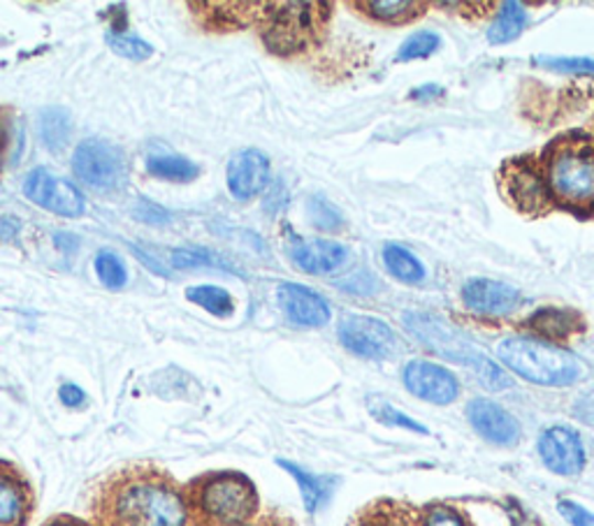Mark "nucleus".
<instances>
[{
    "label": "nucleus",
    "instance_id": "c85d7f7f",
    "mask_svg": "<svg viewBox=\"0 0 594 526\" xmlns=\"http://www.w3.org/2000/svg\"><path fill=\"white\" fill-rule=\"evenodd\" d=\"M365 8L369 10V14L384 21H407L415 17L423 6L411 3V0H371Z\"/></svg>",
    "mask_w": 594,
    "mask_h": 526
},
{
    "label": "nucleus",
    "instance_id": "9d476101",
    "mask_svg": "<svg viewBox=\"0 0 594 526\" xmlns=\"http://www.w3.org/2000/svg\"><path fill=\"white\" fill-rule=\"evenodd\" d=\"M314 3H283L270 19L268 26V44L277 52H293L310 40L316 21Z\"/></svg>",
    "mask_w": 594,
    "mask_h": 526
},
{
    "label": "nucleus",
    "instance_id": "39448f33",
    "mask_svg": "<svg viewBox=\"0 0 594 526\" xmlns=\"http://www.w3.org/2000/svg\"><path fill=\"white\" fill-rule=\"evenodd\" d=\"M258 506L253 485L239 473H222L207 477L197 492V508L214 526L247 524Z\"/></svg>",
    "mask_w": 594,
    "mask_h": 526
},
{
    "label": "nucleus",
    "instance_id": "58836bf2",
    "mask_svg": "<svg viewBox=\"0 0 594 526\" xmlns=\"http://www.w3.org/2000/svg\"><path fill=\"white\" fill-rule=\"evenodd\" d=\"M21 225L12 216H0V241H14L19 237Z\"/></svg>",
    "mask_w": 594,
    "mask_h": 526
},
{
    "label": "nucleus",
    "instance_id": "a878e982",
    "mask_svg": "<svg viewBox=\"0 0 594 526\" xmlns=\"http://www.w3.org/2000/svg\"><path fill=\"white\" fill-rule=\"evenodd\" d=\"M147 170L159 176V179H170V181H191L197 176V165L191 163L188 158L182 155H153L147 160Z\"/></svg>",
    "mask_w": 594,
    "mask_h": 526
},
{
    "label": "nucleus",
    "instance_id": "ea45409f",
    "mask_svg": "<svg viewBox=\"0 0 594 526\" xmlns=\"http://www.w3.org/2000/svg\"><path fill=\"white\" fill-rule=\"evenodd\" d=\"M442 94H444L442 86H436V84H425V86H421V88H415L413 94H411V98L428 100V98H436V96H442Z\"/></svg>",
    "mask_w": 594,
    "mask_h": 526
},
{
    "label": "nucleus",
    "instance_id": "5701e85b",
    "mask_svg": "<svg viewBox=\"0 0 594 526\" xmlns=\"http://www.w3.org/2000/svg\"><path fill=\"white\" fill-rule=\"evenodd\" d=\"M71 130H73L71 114L65 109L52 107L40 114V137L47 149L61 151L71 140Z\"/></svg>",
    "mask_w": 594,
    "mask_h": 526
},
{
    "label": "nucleus",
    "instance_id": "b1692460",
    "mask_svg": "<svg viewBox=\"0 0 594 526\" xmlns=\"http://www.w3.org/2000/svg\"><path fill=\"white\" fill-rule=\"evenodd\" d=\"M367 410L371 414L374 420H379L386 427H398V429H407L413 433H428V427H423L418 420H413L411 416L402 414L400 408H395L392 404H388L381 397H367Z\"/></svg>",
    "mask_w": 594,
    "mask_h": 526
},
{
    "label": "nucleus",
    "instance_id": "2f4dec72",
    "mask_svg": "<svg viewBox=\"0 0 594 526\" xmlns=\"http://www.w3.org/2000/svg\"><path fill=\"white\" fill-rule=\"evenodd\" d=\"M310 216H312V223L318 227V230H325V233L339 230L342 223H344V216L335 207V204L327 202L325 197H318V195L310 200Z\"/></svg>",
    "mask_w": 594,
    "mask_h": 526
},
{
    "label": "nucleus",
    "instance_id": "6ab92c4d",
    "mask_svg": "<svg viewBox=\"0 0 594 526\" xmlns=\"http://www.w3.org/2000/svg\"><path fill=\"white\" fill-rule=\"evenodd\" d=\"M509 193L514 200L525 207L527 212H537L541 204L546 202V191L541 179L534 174V170L525 165H514L511 176H509Z\"/></svg>",
    "mask_w": 594,
    "mask_h": 526
},
{
    "label": "nucleus",
    "instance_id": "f704fd0d",
    "mask_svg": "<svg viewBox=\"0 0 594 526\" xmlns=\"http://www.w3.org/2000/svg\"><path fill=\"white\" fill-rule=\"evenodd\" d=\"M558 513L571 524V526H594V513L583 508L581 503L562 498L558 501Z\"/></svg>",
    "mask_w": 594,
    "mask_h": 526
},
{
    "label": "nucleus",
    "instance_id": "2eb2a0df",
    "mask_svg": "<svg viewBox=\"0 0 594 526\" xmlns=\"http://www.w3.org/2000/svg\"><path fill=\"white\" fill-rule=\"evenodd\" d=\"M462 302L480 315H506L520 304V292L501 281L472 279L462 288Z\"/></svg>",
    "mask_w": 594,
    "mask_h": 526
},
{
    "label": "nucleus",
    "instance_id": "0eeeda50",
    "mask_svg": "<svg viewBox=\"0 0 594 526\" xmlns=\"http://www.w3.org/2000/svg\"><path fill=\"white\" fill-rule=\"evenodd\" d=\"M339 341L346 351L367 359H384L395 348L392 330L379 318L348 315L339 323Z\"/></svg>",
    "mask_w": 594,
    "mask_h": 526
},
{
    "label": "nucleus",
    "instance_id": "20e7f679",
    "mask_svg": "<svg viewBox=\"0 0 594 526\" xmlns=\"http://www.w3.org/2000/svg\"><path fill=\"white\" fill-rule=\"evenodd\" d=\"M548 189L569 207H594V142L555 144L548 158Z\"/></svg>",
    "mask_w": 594,
    "mask_h": 526
},
{
    "label": "nucleus",
    "instance_id": "423d86ee",
    "mask_svg": "<svg viewBox=\"0 0 594 526\" xmlns=\"http://www.w3.org/2000/svg\"><path fill=\"white\" fill-rule=\"evenodd\" d=\"M73 170L84 184L100 191H117L128 179V160L117 144L86 140L75 151Z\"/></svg>",
    "mask_w": 594,
    "mask_h": 526
},
{
    "label": "nucleus",
    "instance_id": "c9c22d12",
    "mask_svg": "<svg viewBox=\"0 0 594 526\" xmlns=\"http://www.w3.org/2000/svg\"><path fill=\"white\" fill-rule=\"evenodd\" d=\"M17 151L19 147L14 142V124L6 111H0V168H3L8 158H14Z\"/></svg>",
    "mask_w": 594,
    "mask_h": 526
},
{
    "label": "nucleus",
    "instance_id": "79ce46f5",
    "mask_svg": "<svg viewBox=\"0 0 594 526\" xmlns=\"http://www.w3.org/2000/svg\"><path fill=\"white\" fill-rule=\"evenodd\" d=\"M239 526H256V524H249V522H247V524H239Z\"/></svg>",
    "mask_w": 594,
    "mask_h": 526
},
{
    "label": "nucleus",
    "instance_id": "412c9836",
    "mask_svg": "<svg viewBox=\"0 0 594 526\" xmlns=\"http://www.w3.org/2000/svg\"><path fill=\"white\" fill-rule=\"evenodd\" d=\"M527 21H530V14H527L525 6L522 3H516V0H506V3L501 6L497 19L493 21V26L488 31V40L493 44H506L516 40L525 26Z\"/></svg>",
    "mask_w": 594,
    "mask_h": 526
},
{
    "label": "nucleus",
    "instance_id": "f8f14e48",
    "mask_svg": "<svg viewBox=\"0 0 594 526\" xmlns=\"http://www.w3.org/2000/svg\"><path fill=\"white\" fill-rule=\"evenodd\" d=\"M467 418L480 437L495 446H516L520 439L518 420L497 401L472 399L467 404Z\"/></svg>",
    "mask_w": 594,
    "mask_h": 526
},
{
    "label": "nucleus",
    "instance_id": "1a4fd4ad",
    "mask_svg": "<svg viewBox=\"0 0 594 526\" xmlns=\"http://www.w3.org/2000/svg\"><path fill=\"white\" fill-rule=\"evenodd\" d=\"M402 380L413 397L428 404L449 406L460 395L457 378L446 367H442V364L434 362L425 359L409 362L402 372Z\"/></svg>",
    "mask_w": 594,
    "mask_h": 526
},
{
    "label": "nucleus",
    "instance_id": "9b49d317",
    "mask_svg": "<svg viewBox=\"0 0 594 526\" xmlns=\"http://www.w3.org/2000/svg\"><path fill=\"white\" fill-rule=\"evenodd\" d=\"M539 457L548 471L579 475L585 469V448L579 433L569 427H550L539 439Z\"/></svg>",
    "mask_w": 594,
    "mask_h": 526
},
{
    "label": "nucleus",
    "instance_id": "aec40b11",
    "mask_svg": "<svg viewBox=\"0 0 594 526\" xmlns=\"http://www.w3.org/2000/svg\"><path fill=\"white\" fill-rule=\"evenodd\" d=\"M527 325L548 339H566L571 332L581 330V318L579 313L564 309H539L527 320Z\"/></svg>",
    "mask_w": 594,
    "mask_h": 526
},
{
    "label": "nucleus",
    "instance_id": "ddd939ff",
    "mask_svg": "<svg viewBox=\"0 0 594 526\" xmlns=\"http://www.w3.org/2000/svg\"><path fill=\"white\" fill-rule=\"evenodd\" d=\"M226 176L237 200H251L270 184V160L258 149H245L230 158Z\"/></svg>",
    "mask_w": 594,
    "mask_h": 526
},
{
    "label": "nucleus",
    "instance_id": "6e6552de",
    "mask_svg": "<svg viewBox=\"0 0 594 526\" xmlns=\"http://www.w3.org/2000/svg\"><path fill=\"white\" fill-rule=\"evenodd\" d=\"M31 202L56 216L77 218L84 212V195L71 181H65L47 170H33L24 186Z\"/></svg>",
    "mask_w": 594,
    "mask_h": 526
},
{
    "label": "nucleus",
    "instance_id": "f3484780",
    "mask_svg": "<svg viewBox=\"0 0 594 526\" xmlns=\"http://www.w3.org/2000/svg\"><path fill=\"white\" fill-rule=\"evenodd\" d=\"M29 513V487L14 471L0 466V526H24Z\"/></svg>",
    "mask_w": 594,
    "mask_h": 526
},
{
    "label": "nucleus",
    "instance_id": "dca6fc26",
    "mask_svg": "<svg viewBox=\"0 0 594 526\" xmlns=\"http://www.w3.org/2000/svg\"><path fill=\"white\" fill-rule=\"evenodd\" d=\"M289 254H291V260L302 271L314 273V277L339 269L346 260V248L339 241H330V239L293 237Z\"/></svg>",
    "mask_w": 594,
    "mask_h": 526
},
{
    "label": "nucleus",
    "instance_id": "72a5a7b5",
    "mask_svg": "<svg viewBox=\"0 0 594 526\" xmlns=\"http://www.w3.org/2000/svg\"><path fill=\"white\" fill-rule=\"evenodd\" d=\"M421 526H467L465 517L449 506H430L423 513Z\"/></svg>",
    "mask_w": 594,
    "mask_h": 526
},
{
    "label": "nucleus",
    "instance_id": "7ed1b4c3",
    "mask_svg": "<svg viewBox=\"0 0 594 526\" xmlns=\"http://www.w3.org/2000/svg\"><path fill=\"white\" fill-rule=\"evenodd\" d=\"M407 328L411 334L421 339L430 351L444 355L449 359H457L460 364H467V367L474 369L476 378L486 385L488 390L497 393V390H506V387L511 385L504 369H499L493 359L478 353L465 336L457 334L451 325L444 323V320H439L428 313H409Z\"/></svg>",
    "mask_w": 594,
    "mask_h": 526
},
{
    "label": "nucleus",
    "instance_id": "473e14b6",
    "mask_svg": "<svg viewBox=\"0 0 594 526\" xmlns=\"http://www.w3.org/2000/svg\"><path fill=\"white\" fill-rule=\"evenodd\" d=\"M539 65L548 67V71L555 73H574V75H594V58H553V56H537L534 58Z\"/></svg>",
    "mask_w": 594,
    "mask_h": 526
},
{
    "label": "nucleus",
    "instance_id": "4468645a",
    "mask_svg": "<svg viewBox=\"0 0 594 526\" xmlns=\"http://www.w3.org/2000/svg\"><path fill=\"white\" fill-rule=\"evenodd\" d=\"M277 297L285 318L298 328H321L330 320V307L323 297L300 283H281Z\"/></svg>",
    "mask_w": 594,
    "mask_h": 526
},
{
    "label": "nucleus",
    "instance_id": "f03ea898",
    "mask_svg": "<svg viewBox=\"0 0 594 526\" xmlns=\"http://www.w3.org/2000/svg\"><path fill=\"white\" fill-rule=\"evenodd\" d=\"M497 355L514 374L537 385L564 387L581 378V362L548 341L511 336L499 343Z\"/></svg>",
    "mask_w": 594,
    "mask_h": 526
},
{
    "label": "nucleus",
    "instance_id": "7c9ffc66",
    "mask_svg": "<svg viewBox=\"0 0 594 526\" xmlns=\"http://www.w3.org/2000/svg\"><path fill=\"white\" fill-rule=\"evenodd\" d=\"M172 265L177 269H193V267H224L230 269V265L222 258H216L212 250L201 248H177L172 250Z\"/></svg>",
    "mask_w": 594,
    "mask_h": 526
},
{
    "label": "nucleus",
    "instance_id": "393cba45",
    "mask_svg": "<svg viewBox=\"0 0 594 526\" xmlns=\"http://www.w3.org/2000/svg\"><path fill=\"white\" fill-rule=\"evenodd\" d=\"M186 297L197 304V307H203L205 311H209L212 315L216 318H228L233 315L235 311V302H233V297L228 294V290L224 288H216V286H197V288H191L186 290Z\"/></svg>",
    "mask_w": 594,
    "mask_h": 526
},
{
    "label": "nucleus",
    "instance_id": "a211bd4d",
    "mask_svg": "<svg viewBox=\"0 0 594 526\" xmlns=\"http://www.w3.org/2000/svg\"><path fill=\"white\" fill-rule=\"evenodd\" d=\"M285 473H291L295 477V483L300 487V494H302V501H304V508L306 513H318L330 494H333L335 485H337V477H330V475H316L312 471H306L293 462H285V460H279L277 462Z\"/></svg>",
    "mask_w": 594,
    "mask_h": 526
},
{
    "label": "nucleus",
    "instance_id": "f257e3e1",
    "mask_svg": "<svg viewBox=\"0 0 594 526\" xmlns=\"http://www.w3.org/2000/svg\"><path fill=\"white\" fill-rule=\"evenodd\" d=\"M112 526H186L184 496L156 477H130L109 501Z\"/></svg>",
    "mask_w": 594,
    "mask_h": 526
},
{
    "label": "nucleus",
    "instance_id": "bb28decb",
    "mask_svg": "<svg viewBox=\"0 0 594 526\" xmlns=\"http://www.w3.org/2000/svg\"><path fill=\"white\" fill-rule=\"evenodd\" d=\"M96 273L102 286L109 290H119L128 283V271L123 262L115 254H109V250H100L96 256Z\"/></svg>",
    "mask_w": 594,
    "mask_h": 526
},
{
    "label": "nucleus",
    "instance_id": "c756f323",
    "mask_svg": "<svg viewBox=\"0 0 594 526\" xmlns=\"http://www.w3.org/2000/svg\"><path fill=\"white\" fill-rule=\"evenodd\" d=\"M107 44L112 47L115 54L128 58V61H144L151 56V44L136 35H123V33H107Z\"/></svg>",
    "mask_w": 594,
    "mask_h": 526
},
{
    "label": "nucleus",
    "instance_id": "4be33fe9",
    "mask_svg": "<svg viewBox=\"0 0 594 526\" xmlns=\"http://www.w3.org/2000/svg\"><path fill=\"white\" fill-rule=\"evenodd\" d=\"M384 262L392 277L404 283H421L425 279L423 262L400 244H388L384 248Z\"/></svg>",
    "mask_w": 594,
    "mask_h": 526
},
{
    "label": "nucleus",
    "instance_id": "e433bc0d",
    "mask_svg": "<svg viewBox=\"0 0 594 526\" xmlns=\"http://www.w3.org/2000/svg\"><path fill=\"white\" fill-rule=\"evenodd\" d=\"M136 216L144 223H151V225H163L170 221V214L165 210H161L159 204L153 202H147V200H140L138 207H136Z\"/></svg>",
    "mask_w": 594,
    "mask_h": 526
},
{
    "label": "nucleus",
    "instance_id": "a19ab883",
    "mask_svg": "<svg viewBox=\"0 0 594 526\" xmlns=\"http://www.w3.org/2000/svg\"><path fill=\"white\" fill-rule=\"evenodd\" d=\"M47 526H84L82 522H73V519H54Z\"/></svg>",
    "mask_w": 594,
    "mask_h": 526
},
{
    "label": "nucleus",
    "instance_id": "cd10ccee",
    "mask_svg": "<svg viewBox=\"0 0 594 526\" xmlns=\"http://www.w3.org/2000/svg\"><path fill=\"white\" fill-rule=\"evenodd\" d=\"M439 44H442V37H439L436 33L432 31H421V33H413L411 37L404 40V44L398 52V61H418V58H428L432 56Z\"/></svg>",
    "mask_w": 594,
    "mask_h": 526
},
{
    "label": "nucleus",
    "instance_id": "4c0bfd02",
    "mask_svg": "<svg viewBox=\"0 0 594 526\" xmlns=\"http://www.w3.org/2000/svg\"><path fill=\"white\" fill-rule=\"evenodd\" d=\"M58 397H61V401H63L65 406H68V408H79V406L86 401V395L79 390L77 385H73V383L63 385V387H61V393H58Z\"/></svg>",
    "mask_w": 594,
    "mask_h": 526
}]
</instances>
